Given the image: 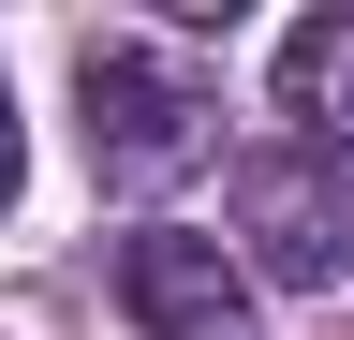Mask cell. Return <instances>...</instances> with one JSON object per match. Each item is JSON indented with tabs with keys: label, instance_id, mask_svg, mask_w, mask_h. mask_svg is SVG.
I'll return each instance as SVG.
<instances>
[{
	"label": "cell",
	"instance_id": "2",
	"mask_svg": "<svg viewBox=\"0 0 354 340\" xmlns=\"http://www.w3.org/2000/svg\"><path fill=\"white\" fill-rule=\"evenodd\" d=\"M236 281H281V296L354 281V178L325 148H251L236 163Z\"/></svg>",
	"mask_w": 354,
	"mask_h": 340
},
{
	"label": "cell",
	"instance_id": "5",
	"mask_svg": "<svg viewBox=\"0 0 354 340\" xmlns=\"http://www.w3.org/2000/svg\"><path fill=\"white\" fill-rule=\"evenodd\" d=\"M15 178H30V134H15V89H0V207H15Z\"/></svg>",
	"mask_w": 354,
	"mask_h": 340
},
{
	"label": "cell",
	"instance_id": "4",
	"mask_svg": "<svg viewBox=\"0 0 354 340\" xmlns=\"http://www.w3.org/2000/svg\"><path fill=\"white\" fill-rule=\"evenodd\" d=\"M281 118H310V148L354 163V15H295L281 30Z\"/></svg>",
	"mask_w": 354,
	"mask_h": 340
},
{
	"label": "cell",
	"instance_id": "3",
	"mask_svg": "<svg viewBox=\"0 0 354 340\" xmlns=\"http://www.w3.org/2000/svg\"><path fill=\"white\" fill-rule=\"evenodd\" d=\"M118 296H133V325H148V340H266L236 251H221V237H177V222L118 237Z\"/></svg>",
	"mask_w": 354,
	"mask_h": 340
},
{
	"label": "cell",
	"instance_id": "1",
	"mask_svg": "<svg viewBox=\"0 0 354 340\" xmlns=\"http://www.w3.org/2000/svg\"><path fill=\"white\" fill-rule=\"evenodd\" d=\"M74 104H88V163L133 193H162V178H192V163L221 148V89L177 45H133V30H104V45L74 60Z\"/></svg>",
	"mask_w": 354,
	"mask_h": 340
}]
</instances>
